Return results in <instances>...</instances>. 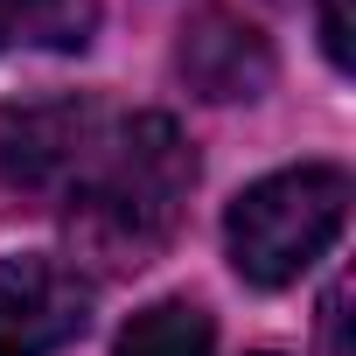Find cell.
<instances>
[{
	"instance_id": "7a4b0ae2",
	"label": "cell",
	"mask_w": 356,
	"mask_h": 356,
	"mask_svg": "<svg viewBox=\"0 0 356 356\" xmlns=\"http://www.w3.org/2000/svg\"><path fill=\"white\" fill-rule=\"evenodd\" d=\"M342 217H349V175L328 161H300L252 182L224 210V252L245 286H293L342 238Z\"/></svg>"
},
{
	"instance_id": "3957f363",
	"label": "cell",
	"mask_w": 356,
	"mask_h": 356,
	"mask_svg": "<svg viewBox=\"0 0 356 356\" xmlns=\"http://www.w3.org/2000/svg\"><path fill=\"white\" fill-rule=\"evenodd\" d=\"M98 286L56 252L0 259V356H56L91 328Z\"/></svg>"
},
{
	"instance_id": "52a82bcc",
	"label": "cell",
	"mask_w": 356,
	"mask_h": 356,
	"mask_svg": "<svg viewBox=\"0 0 356 356\" xmlns=\"http://www.w3.org/2000/svg\"><path fill=\"white\" fill-rule=\"evenodd\" d=\"M98 29V0H0V49L42 42V49H84Z\"/></svg>"
},
{
	"instance_id": "5b68a950",
	"label": "cell",
	"mask_w": 356,
	"mask_h": 356,
	"mask_svg": "<svg viewBox=\"0 0 356 356\" xmlns=\"http://www.w3.org/2000/svg\"><path fill=\"white\" fill-rule=\"evenodd\" d=\"M175 77L210 105H252L273 91V42L231 8H196L175 35Z\"/></svg>"
},
{
	"instance_id": "30bf717a",
	"label": "cell",
	"mask_w": 356,
	"mask_h": 356,
	"mask_svg": "<svg viewBox=\"0 0 356 356\" xmlns=\"http://www.w3.org/2000/svg\"><path fill=\"white\" fill-rule=\"evenodd\" d=\"M252 356H273V349H252Z\"/></svg>"
},
{
	"instance_id": "ba28073f",
	"label": "cell",
	"mask_w": 356,
	"mask_h": 356,
	"mask_svg": "<svg viewBox=\"0 0 356 356\" xmlns=\"http://www.w3.org/2000/svg\"><path fill=\"white\" fill-rule=\"evenodd\" d=\"M314 15H321V49H328V63L335 70H349V0H314Z\"/></svg>"
},
{
	"instance_id": "8992f818",
	"label": "cell",
	"mask_w": 356,
	"mask_h": 356,
	"mask_svg": "<svg viewBox=\"0 0 356 356\" xmlns=\"http://www.w3.org/2000/svg\"><path fill=\"white\" fill-rule=\"evenodd\" d=\"M210 342H217V321L203 300H154L119 328L112 356H210Z\"/></svg>"
},
{
	"instance_id": "6da1fadb",
	"label": "cell",
	"mask_w": 356,
	"mask_h": 356,
	"mask_svg": "<svg viewBox=\"0 0 356 356\" xmlns=\"http://www.w3.org/2000/svg\"><path fill=\"white\" fill-rule=\"evenodd\" d=\"M189 189H196V147L168 112H133L105 126L98 154L63 189V224L77 259H91L98 273L154 266L182 224Z\"/></svg>"
},
{
	"instance_id": "277c9868",
	"label": "cell",
	"mask_w": 356,
	"mask_h": 356,
	"mask_svg": "<svg viewBox=\"0 0 356 356\" xmlns=\"http://www.w3.org/2000/svg\"><path fill=\"white\" fill-rule=\"evenodd\" d=\"M105 140V112L91 98H29L0 112V182L63 196Z\"/></svg>"
},
{
	"instance_id": "9c48e42d",
	"label": "cell",
	"mask_w": 356,
	"mask_h": 356,
	"mask_svg": "<svg viewBox=\"0 0 356 356\" xmlns=\"http://www.w3.org/2000/svg\"><path fill=\"white\" fill-rule=\"evenodd\" d=\"M342 328H349V286L335 280V286H328V300H321V356H349Z\"/></svg>"
}]
</instances>
